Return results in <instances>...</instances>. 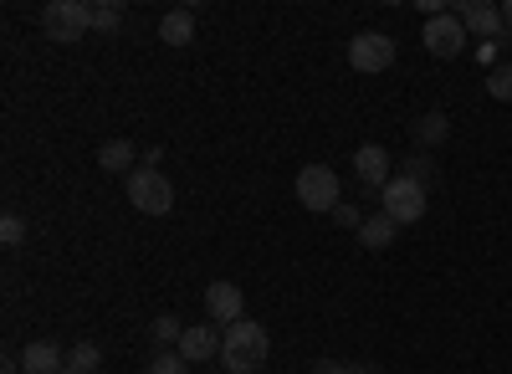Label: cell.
Masks as SVG:
<instances>
[{
	"label": "cell",
	"instance_id": "11",
	"mask_svg": "<svg viewBox=\"0 0 512 374\" xmlns=\"http://www.w3.org/2000/svg\"><path fill=\"white\" fill-rule=\"evenodd\" d=\"M221 344H226V334H221L216 323H190L185 339H180V354H185L190 364H200V359H216Z\"/></svg>",
	"mask_w": 512,
	"mask_h": 374
},
{
	"label": "cell",
	"instance_id": "1",
	"mask_svg": "<svg viewBox=\"0 0 512 374\" xmlns=\"http://www.w3.org/2000/svg\"><path fill=\"white\" fill-rule=\"evenodd\" d=\"M267 354H272V339H267V328H262V323L241 318V323L226 328V344H221L226 374H256V369L267 364Z\"/></svg>",
	"mask_w": 512,
	"mask_h": 374
},
{
	"label": "cell",
	"instance_id": "4",
	"mask_svg": "<svg viewBox=\"0 0 512 374\" xmlns=\"http://www.w3.org/2000/svg\"><path fill=\"white\" fill-rule=\"evenodd\" d=\"M123 190L134 200V211H144V216H169V205H175V185L159 170H149V164H139V170L123 180Z\"/></svg>",
	"mask_w": 512,
	"mask_h": 374
},
{
	"label": "cell",
	"instance_id": "12",
	"mask_svg": "<svg viewBox=\"0 0 512 374\" xmlns=\"http://www.w3.org/2000/svg\"><path fill=\"white\" fill-rule=\"evenodd\" d=\"M98 164H103L108 175H123V180H128V175L144 164V149H134L128 139H108V144L98 149Z\"/></svg>",
	"mask_w": 512,
	"mask_h": 374
},
{
	"label": "cell",
	"instance_id": "7",
	"mask_svg": "<svg viewBox=\"0 0 512 374\" xmlns=\"http://www.w3.org/2000/svg\"><path fill=\"white\" fill-rule=\"evenodd\" d=\"M420 41H425V52H431V57L451 62V57L466 52V26H461L456 11H446V16H436V21H425V26H420Z\"/></svg>",
	"mask_w": 512,
	"mask_h": 374
},
{
	"label": "cell",
	"instance_id": "13",
	"mask_svg": "<svg viewBox=\"0 0 512 374\" xmlns=\"http://www.w3.org/2000/svg\"><path fill=\"white\" fill-rule=\"evenodd\" d=\"M21 369H26V374H62V369H67V354H62L52 339H36V344L21 349Z\"/></svg>",
	"mask_w": 512,
	"mask_h": 374
},
{
	"label": "cell",
	"instance_id": "2",
	"mask_svg": "<svg viewBox=\"0 0 512 374\" xmlns=\"http://www.w3.org/2000/svg\"><path fill=\"white\" fill-rule=\"evenodd\" d=\"M292 190H297V205L313 211V216H333L338 205H344V190H338V175L328 170V164H303Z\"/></svg>",
	"mask_w": 512,
	"mask_h": 374
},
{
	"label": "cell",
	"instance_id": "29",
	"mask_svg": "<svg viewBox=\"0 0 512 374\" xmlns=\"http://www.w3.org/2000/svg\"><path fill=\"white\" fill-rule=\"evenodd\" d=\"M62 374H72V369H62Z\"/></svg>",
	"mask_w": 512,
	"mask_h": 374
},
{
	"label": "cell",
	"instance_id": "6",
	"mask_svg": "<svg viewBox=\"0 0 512 374\" xmlns=\"http://www.w3.org/2000/svg\"><path fill=\"white\" fill-rule=\"evenodd\" d=\"M395 57H400V52H395V41L384 36V31H359V36L349 41V67L364 72V77L395 67Z\"/></svg>",
	"mask_w": 512,
	"mask_h": 374
},
{
	"label": "cell",
	"instance_id": "22",
	"mask_svg": "<svg viewBox=\"0 0 512 374\" xmlns=\"http://www.w3.org/2000/svg\"><path fill=\"white\" fill-rule=\"evenodd\" d=\"M149 374H190V359H185L180 349H175V354H164V349H159V354L149 359Z\"/></svg>",
	"mask_w": 512,
	"mask_h": 374
},
{
	"label": "cell",
	"instance_id": "10",
	"mask_svg": "<svg viewBox=\"0 0 512 374\" xmlns=\"http://www.w3.org/2000/svg\"><path fill=\"white\" fill-rule=\"evenodd\" d=\"M205 313H210V323H241V313H246V298H241V287L236 282H210L205 287Z\"/></svg>",
	"mask_w": 512,
	"mask_h": 374
},
{
	"label": "cell",
	"instance_id": "25",
	"mask_svg": "<svg viewBox=\"0 0 512 374\" xmlns=\"http://www.w3.org/2000/svg\"><path fill=\"white\" fill-rule=\"evenodd\" d=\"M333 221H338V226H349V231H359V226H364V221H359V211H354L349 200H344V205H338V211H333Z\"/></svg>",
	"mask_w": 512,
	"mask_h": 374
},
{
	"label": "cell",
	"instance_id": "26",
	"mask_svg": "<svg viewBox=\"0 0 512 374\" xmlns=\"http://www.w3.org/2000/svg\"><path fill=\"white\" fill-rule=\"evenodd\" d=\"M313 374H354V364H344V359H318Z\"/></svg>",
	"mask_w": 512,
	"mask_h": 374
},
{
	"label": "cell",
	"instance_id": "18",
	"mask_svg": "<svg viewBox=\"0 0 512 374\" xmlns=\"http://www.w3.org/2000/svg\"><path fill=\"white\" fill-rule=\"evenodd\" d=\"M149 334H154V344H175V349H180V339H185V323H180L175 313H159Z\"/></svg>",
	"mask_w": 512,
	"mask_h": 374
},
{
	"label": "cell",
	"instance_id": "9",
	"mask_svg": "<svg viewBox=\"0 0 512 374\" xmlns=\"http://www.w3.org/2000/svg\"><path fill=\"white\" fill-rule=\"evenodd\" d=\"M466 26V36H482V41H502L507 36V21H502V6H492V0H466V6H451Z\"/></svg>",
	"mask_w": 512,
	"mask_h": 374
},
{
	"label": "cell",
	"instance_id": "5",
	"mask_svg": "<svg viewBox=\"0 0 512 374\" xmlns=\"http://www.w3.org/2000/svg\"><path fill=\"white\" fill-rule=\"evenodd\" d=\"M379 205H384V216H390L395 226H415V221H425V205H431V195H425V185L395 175L390 185L379 190Z\"/></svg>",
	"mask_w": 512,
	"mask_h": 374
},
{
	"label": "cell",
	"instance_id": "17",
	"mask_svg": "<svg viewBox=\"0 0 512 374\" xmlns=\"http://www.w3.org/2000/svg\"><path fill=\"white\" fill-rule=\"evenodd\" d=\"M98 364H103V349L98 344H72V354H67V369L72 374H98Z\"/></svg>",
	"mask_w": 512,
	"mask_h": 374
},
{
	"label": "cell",
	"instance_id": "8",
	"mask_svg": "<svg viewBox=\"0 0 512 374\" xmlns=\"http://www.w3.org/2000/svg\"><path fill=\"white\" fill-rule=\"evenodd\" d=\"M354 175H359L364 195H379L384 185L395 180V164H390V149H384V144H359V149H354Z\"/></svg>",
	"mask_w": 512,
	"mask_h": 374
},
{
	"label": "cell",
	"instance_id": "27",
	"mask_svg": "<svg viewBox=\"0 0 512 374\" xmlns=\"http://www.w3.org/2000/svg\"><path fill=\"white\" fill-rule=\"evenodd\" d=\"M502 21H507V31H512V0H507V6H502Z\"/></svg>",
	"mask_w": 512,
	"mask_h": 374
},
{
	"label": "cell",
	"instance_id": "15",
	"mask_svg": "<svg viewBox=\"0 0 512 374\" xmlns=\"http://www.w3.org/2000/svg\"><path fill=\"white\" fill-rule=\"evenodd\" d=\"M159 41L164 47H190L195 41V11H169L159 21Z\"/></svg>",
	"mask_w": 512,
	"mask_h": 374
},
{
	"label": "cell",
	"instance_id": "19",
	"mask_svg": "<svg viewBox=\"0 0 512 374\" xmlns=\"http://www.w3.org/2000/svg\"><path fill=\"white\" fill-rule=\"evenodd\" d=\"M93 31L118 36V31H123V6H108V0H98V6H93Z\"/></svg>",
	"mask_w": 512,
	"mask_h": 374
},
{
	"label": "cell",
	"instance_id": "21",
	"mask_svg": "<svg viewBox=\"0 0 512 374\" xmlns=\"http://www.w3.org/2000/svg\"><path fill=\"white\" fill-rule=\"evenodd\" d=\"M400 175H405V180H415V185H425V190H431V175H436V164H431V154H410V159L400 164Z\"/></svg>",
	"mask_w": 512,
	"mask_h": 374
},
{
	"label": "cell",
	"instance_id": "23",
	"mask_svg": "<svg viewBox=\"0 0 512 374\" xmlns=\"http://www.w3.org/2000/svg\"><path fill=\"white\" fill-rule=\"evenodd\" d=\"M0 241L21 246V241H26V221H21V216H0Z\"/></svg>",
	"mask_w": 512,
	"mask_h": 374
},
{
	"label": "cell",
	"instance_id": "28",
	"mask_svg": "<svg viewBox=\"0 0 512 374\" xmlns=\"http://www.w3.org/2000/svg\"><path fill=\"white\" fill-rule=\"evenodd\" d=\"M354 374H379V369L374 364H354Z\"/></svg>",
	"mask_w": 512,
	"mask_h": 374
},
{
	"label": "cell",
	"instance_id": "20",
	"mask_svg": "<svg viewBox=\"0 0 512 374\" xmlns=\"http://www.w3.org/2000/svg\"><path fill=\"white\" fill-rule=\"evenodd\" d=\"M487 93H492L497 103H512V62H497V67L487 72Z\"/></svg>",
	"mask_w": 512,
	"mask_h": 374
},
{
	"label": "cell",
	"instance_id": "14",
	"mask_svg": "<svg viewBox=\"0 0 512 374\" xmlns=\"http://www.w3.org/2000/svg\"><path fill=\"white\" fill-rule=\"evenodd\" d=\"M395 236H400V226L384 216V211L359 226V246H364V252H384V246H395Z\"/></svg>",
	"mask_w": 512,
	"mask_h": 374
},
{
	"label": "cell",
	"instance_id": "3",
	"mask_svg": "<svg viewBox=\"0 0 512 374\" xmlns=\"http://www.w3.org/2000/svg\"><path fill=\"white\" fill-rule=\"evenodd\" d=\"M41 31L52 41H62V47H72V41H82L93 31V6L88 0H52V6L41 11Z\"/></svg>",
	"mask_w": 512,
	"mask_h": 374
},
{
	"label": "cell",
	"instance_id": "24",
	"mask_svg": "<svg viewBox=\"0 0 512 374\" xmlns=\"http://www.w3.org/2000/svg\"><path fill=\"white\" fill-rule=\"evenodd\" d=\"M497 52L502 41H477V67H497Z\"/></svg>",
	"mask_w": 512,
	"mask_h": 374
},
{
	"label": "cell",
	"instance_id": "16",
	"mask_svg": "<svg viewBox=\"0 0 512 374\" xmlns=\"http://www.w3.org/2000/svg\"><path fill=\"white\" fill-rule=\"evenodd\" d=\"M446 134H451V118L436 108V113H425L420 123H415V144H420V154H431V149H441L446 144Z\"/></svg>",
	"mask_w": 512,
	"mask_h": 374
}]
</instances>
